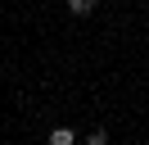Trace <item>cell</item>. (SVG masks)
Returning <instances> with one entry per match:
<instances>
[{
  "label": "cell",
  "mask_w": 149,
  "mask_h": 145,
  "mask_svg": "<svg viewBox=\"0 0 149 145\" xmlns=\"http://www.w3.org/2000/svg\"><path fill=\"white\" fill-rule=\"evenodd\" d=\"M50 145H72V127H54L50 132Z\"/></svg>",
  "instance_id": "6da1fadb"
},
{
  "label": "cell",
  "mask_w": 149,
  "mask_h": 145,
  "mask_svg": "<svg viewBox=\"0 0 149 145\" xmlns=\"http://www.w3.org/2000/svg\"><path fill=\"white\" fill-rule=\"evenodd\" d=\"M68 9H72V14H91L95 0H68Z\"/></svg>",
  "instance_id": "7a4b0ae2"
}]
</instances>
